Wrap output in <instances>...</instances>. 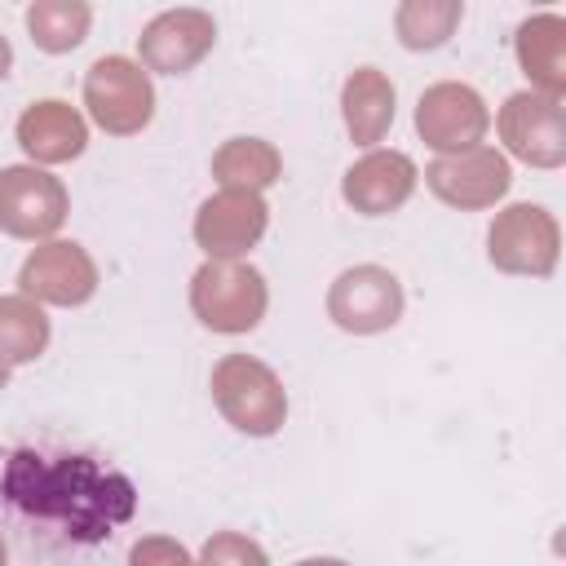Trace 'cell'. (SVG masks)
Listing matches in <instances>:
<instances>
[{
  "label": "cell",
  "mask_w": 566,
  "mask_h": 566,
  "mask_svg": "<svg viewBox=\"0 0 566 566\" xmlns=\"http://www.w3.org/2000/svg\"><path fill=\"white\" fill-rule=\"evenodd\" d=\"M270 310V283L248 261H203L190 274V314L217 336L252 332Z\"/></svg>",
  "instance_id": "cell-1"
},
{
  "label": "cell",
  "mask_w": 566,
  "mask_h": 566,
  "mask_svg": "<svg viewBox=\"0 0 566 566\" xmlns=\"http://www.w3.org/2000/svg\"><path fill=\"white\" fill-rule=\"evenodd\" d=\"M212 402L226 416V424H234L248 438H274L287 420V389L274 376V367H265L252 354H226L212 367Z\"/></svg>",
  "instance_id": "cell-2"
},
{
  "label": "cell",
  "mask_w": 566,
  "mask_h": 566,
  "mask_svg": "<svg viewBox=\"0 0 566 566\" xmlns=\"http://www.w3.org/2000/svg\"><path fill=\"white\" fill-rule=\"evenodd\" d=\"M84 111L111 137H133L155 119V84L137 57L106 53L84 75Z\"/></svg>",
  "instance_id": "cell-3"
},
{
  "label": "cell",
  "mask_w": 566,
  "mask_h": 566,
  "mask_svg": "<svg viewBox=\"0 0 566 566\" xmlns=\"http://www.w3.org/2000/svg\"><path fill=\"white\" fill-rule=\"evenodd\" d=\"M562 256V226L544 203H509L486 230V261L500 274L548 279Z\"/></svg>",
  "instance_id": "cell-4"
},
{
  "label": "cell",
  "mask_w": 566,
  "mask_h": 566,
  "mask_svg": "<svg viewBox=\"0 0 566 566\" xmlns=\"http://www.w3.org/2000/svg\"><path fill=\"white\" fill-rule=\"evenodd\" d=\"M71 195L62 177L35 164H9L0 168V230L9 239L44 243L66 226Z\"/></svg>",
  "instance_id": "cell-5"
},
{
  "label": "cell",
  "mask_w": 566,
  "mask_h": 566,
  "mask_svg": "<svg viewBox=\"0 0 566 566\" xmlns=\"http://www.w3.org/2000/svg\"><path fill=\"white\" fill-rule=\"evenodd\" d=\"M407 310L402 283L385 265H349L327 287V318L349 336H380Z\"/></svg>",
  "instance_id": "cell-6"
},
{
  "label": "cell",
  "mask_w": 566,
  "mask_h": 566,
  "mask_svg": "<svg viewBox=\"0 0 566 566\" xmlns=\"http://www.w3.org/2000/svg\"><path fill=\"white\" fill-rule=\"evenodd\" d=\"M97 261L75 243V239H44L27 252L18 270V292L35 305H62L75 310L97 296Z\"/></svg>",
  "instance_id": "cell-7"
},
{
  "label": "cell",
  "mask_w": 566,
  "mask_h": 566,
  "mask_svg": "<svg viewBox=\"0 0 566 566\" xmlns=\"http://www.w3.org/2000/svg\"><path fill=\"white\" fill-rule=\"evenodd\" d=\"M486 128H491V111L473 84L438 80L416 102V133L438 155H460L482 146Z\"/></svg>",
  "instance_id": "cell-8"
},
{
  "label": "cell",
  "mask_w": 566,
  "mask_h": 566,
  "mask_svg": "<svg viewBox=\"0 0 566 566\" xmlns=\"http://www.w3.org/2000/svg\"><path fill=\"white\" fill-rule=\"evenodd\" d=\"M495 133L504 150L531 168H562L566 164V119L562 102L544 93H509L504 106L495 111Z\"/></svg>",
  "instance_id": "cell-9"
},
{
  "label": "cell",
  "mask_w": 566,
  "mask_h": 566,
  "mask_svg": "<svg viewBox=\"0 0 566 566\" xmlns=\"http://www.w3.org/2000/svg\"><path fill=\"white\" fill-rule=\"evenodd\" d=\"M424 186L447 203V208H460V212H482V208H495L509 186H513V168L504 159V150L495 146H473V150H460V155H438L429 168H424Z\"/></svg>",
  "instance_id": "cell-10"
},
{
  "label": "cell",
  "mask_w": 566,
  "mask_h": 566,
  "mask_svg": "<svg viewBox=\"0 0 566 566\" xmlns=\"http://www.w3.org/2000/svg\"><path fill=\"white\" fill-rule=\"evenodd\" d=\"M270 226V203L265 195L248 190H217L199 203L195 212V248L208 261H248V252L261 243Z\"/></svg>",
  "instance_id": "cell-11"
},
{
  "label": "cell",
  "mask_w": 566,
  "mask_h": 566,
  "mask_svg": "<svg viewBox=\"0 0 566 566\" xmlns=\"http://www.w3.org/2000/svg\"><path fill=\"white\" fill-rule=\"evenodd\" d=\"M217 44V22L208 9H164L137 35V62L159 75L195 71Z\"/></svg>",
  "instance_id": "cell-12"
},
{
  "label": "cell",
  "mask_w": 566,
  "mask_h": 566,
  "mask_svg": "<svg viewBox=\"0 0 566 566\" xmlns=\"http://www.w3.org/2000/svg\"><path fill=\"white\" fill-rule=\"evenodd\" d=\"M420 186V168L411 164V155L402 150H367L363 159H354L340 177V199L358 212V217H389L398 212Z\"/></svg>",
  "instance_id": "cell-13"
},
{
  "label": "cell",
  "mask_w": 566,
  "mask_h": 566,
  "mask_svg": "<svg viewBox=\"0 0 566 566\" xmlns=\"http://www.w3.org/2000/svg\"><path fill=\"white\" fill-rule=\"evenodd\" d=\"M27 164L35 168H53V164H71L84 155L88 146V119L80 106L62 102V97H40L18 115L13 128Z\"/></svg>",
  "instance_id": "cell-14"
},
{
  "label": "cell",
  "mask_w": 566,
  "mask_h": 566,
  "mask_svg": "<svg viewBox=\"0 0 566 566\" xmlns=\"http://www.w3.org/2000/svg\"><path fill=\"white\" fill-rule=\"evenodd\" d=\"M398 111V88L380 66H358L345 75L340 84V119L354 146L376 150V142H385L389 124Z\"/></svg>",
  "instance_id": "cell-15"
},
{
  "label": "cell",
  "mask_w": 566,
  "mask_h": 566,
  "mask_svg": "<svg viewBox=\"0 0 566 566\" xmlns=\"http://www.w3.org/2000/svg\"><path fill=\"white\" fill-rule=\"evenodd\" d=\"M513 57L531 80V93L557 97L566 93V18L562 13H531L513 35Z\"/></svg>",
  "instance_id": "cell-16"
},
{
  "label": "cell",
  "mask_w": 566,
  "mask_h": 566,
  "mask_svg": "<svg viewBox=\"0 0 566 566\" xmlns=\"http://www.w3.org/2000/svg\"><path fill=\"white\" fill-rule=\"evenodd\" d=\"M283 177V155L265 137H230L212 155V181L221 190H248L265 195Z\"/></svg>",
  "instance_id": "cell-17"
},
{
  "label": "cell",
  "mask_w": 566,
  "mask_h": 566,
  "mask_svg": "<svg viewBox=\"0 0 566 566\" xmlns=\"http://www.w3.org/2000/svg\"><path fill=\"white\" fill-rule=\"evenodd\" d=\"M49 314L44 305L27 301L22 292L0 296V363L13 371L22 363H35L49 349Z\"/></svg>",
  "instance_id": "cell-18"
},
{
  "label": "cell",
  "mask_w": 566,
  "mask_h": 566,
  "mask_svg": "<svg viewBox=\"0 0 566 566\" xmlns=\"http://www.w3.org/2000/svg\"><path fill=\"white\" fill-rule=\"evenodd\" d=\"M93 9L84 0H35L27 4V31L40 53H71L84 44Z\"/></svg>",
  "instance_id": "cell-19"
},
{
  "label": "cell",
  "mask_w": 566,
  "mask_h": 566,
  "mask_svg": "<svg viewBox=\"0 0 566 566\" xmlns=\"http://www.w3.org/2000/svg\"><path fill=\"white\" fill-rule=\"evenodd\" d=\"M460 18H464L460 0H407L394 13V31H398L402 49L429 53V49H442L455 35Z\"/></svg>",
  "instance_id": "cell-20"
},
{
  "label": "cell",
  "mask_w": 566,
  "mask_h": 566,
  "mask_svg": "<svg viewBox=\"0 0 566 566\" xmlns=\"http://www.w3.org/2000/svg\"><path fill=\"white\" fill-rule=\"evenodd\" d=\"M195 566H270L265 548L243 531H217L203 539Z\"/></svg>",
  "instance_id": "cell-21"
},
{
  "label": "cell",
  "mask_w": 566,
  "mask_h": 566,
  "mask_svg": "<svg viewBox=\"0 0 566 566\" xmlns=\"http://www.w3.org/2000/svg\"><path fill=\"white\" fill-rule=\"evenodd\" d=\"M128 566H195L190 548L172 535H142L128 548Z\"/></svg>",
  "instance_id": "cell-22"
},
{
  "label": "cell",
  "mask_w": 566,
  "mask_h": 566,
  "mask_svg": "<svg viewBox=\"0 0 566 566\" xmlns=\"http://www.w3.org/2000/svg\"><path fill=\"white\" fill-rule=\"evenodd\" d=\"M9 66H13V44H9V35H0V80L9 75Z\"/></svg>",
  "instance_id": "cell-23"
},
{
  "label": "cell",
  "mask_w": 566,
  "mask_h": 566,
  "mask_svg": "<svg viewBox=\"0 0 566 566\" xmlns=\"http://www.w3.org/2000/svg\"><path fill=\"white\" fill-rule=\"evenodd\" d=\"M296 566H354V562H345V557H301Z\"/></svg>",
  "instance_id": "cell-24"
},
{
  "label": "cell",
  "mask_w": 566,
  "mask_h": 566,
  "mask_svg": "<svg viewBox=\"0 0 566 566\" xmlns=\"http://www.w3.org/2000/svg\"><path fill=\"white\" fill-rule=\"evenodd\" d=\"M0 566H9V544H4V535H0Z\"/></svg>",
  "instance_id": "cell-25"
},
{
  "label": "cell",
  "mask_w": 566,
  "mask_h": 566,
  "mask_svg": "<svg viewBox=\"0 0 566 566\" xmlns=\"http://www.w3.org/2000/svg\"><path fill=\"white\" fill-rule=\"evenodd\" d=\"M4 385H9V367L0 363V389H4Z\"/></svg>",
  "instance_id": "cell-26"
}]
</instances>
